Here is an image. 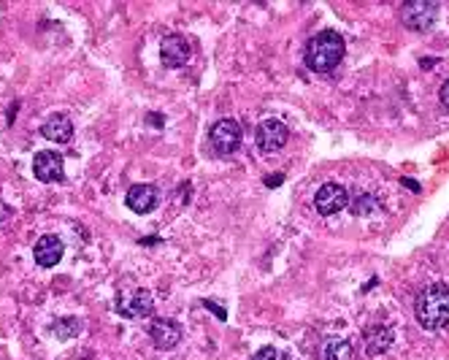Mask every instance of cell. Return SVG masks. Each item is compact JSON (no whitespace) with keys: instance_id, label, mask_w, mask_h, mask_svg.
Here are the masks:
<instances>
[{"instance_id":"1","label":"cell","mask_w":449,"mask_h":360,"mask_svg":"<svg viewBox=\"0 0 449 360\" xmlns=\"http://www.w3.org/2000/svg\"><path fill=\"white\" fill-rule=\"evenodd\" d=\"M344 52H347V44H344L341 35L336 30H320L317 35L309 38L306 52H303V63L312 73L325 76V73H333L336 68L341 66Z\"/></svg>"},{"instance_id":"2","label":"cell","mask_w":449,"mask_h":360,"mask_svg":"<svg viewBox=\"0 0 449 360\" xmlns=\"http://www.w3.org/2000/svg\"><path fill=\"white\" fill-rule=\"evenodd\" d=\"M414 317L425 330H441L449 325V285L433 282L414 298Z\"/></svg>"},{"instance_id":"3","label":"cell","mask_w":449,"mask_h":360,"mask_svg":"<svg viewBox=\"0 0 449 360\" xmlns=\"http://www.w3.org/2000/svg\"><path fill=\"white\" fill-rule=\"evenodd\" d=\"M114 312L128 320H144L155 312V298L144 287H122L114 301Z\"/></svg>"},{"instance_id":"4","label":"cell","mask_w":449,"mask_h":360,"mask_svg":"<svg viewBox=\"0 0 449 360\" xmlns=\"http://www.w3.org/2000/svg\"><path fill=\"white\" fill-rule=\"evenodd\" d=\"M441 6L433 3V0H409L398 8V17L403 22L406 30H414V33H425L433 28L436 17H439Z\"/></svg>"},{"instance_id":"5","label":"cell","mask_w":449,"mask_h":360,"mask_svg":"<svg viewBox=\"0 0 449 360\" xmlns=\"http://www.w3.org/2000/svg\"><path fill=\"white\" fill-rule=\"evenodd\" d=\"M241 138H244V131L236 120H220L209 131V144L217 155H233L241 146Z\"/></svg>"},{"instance_id":"6","label":"cell","mask_w":449,"mask_h":360,"mask_svg":"<svg viewBox=\"0 0 449 360\" xmlns=\"http://www.w3.org/2000/svg\"><path fill=\"white\" fill-rule=\"evenodd\" d=\"M287 138H289V128L282 120H262L255 131L257 149L265 152V155H274V152L285 149Z\"/></svg>"},{"instance_id":"7","label":"cell","mask_w":449,"mask_h":360,"mask_svg":"<svg viewBox=\"0 0 449 360\" xmlns=\"http://www.w3.org/2000/svg\"><path fill=\"white\" fill-rule=\"evenodd\" d=\"M347 206H350V193H347V187L338 184V182L322 184L320 190H317V196H314V209L320 211L322 217H333V214L344 211Z\"/></svg>"},{"instance_id":"8","label":"cell","mask_w":449,"mask_h":360,"mask_svg":"<svg viewBox=\"0 0 449 360\" xmlns=\"http://www.w3.org/2000/svg\"><path fill=\"white\" fill-rule=\"evenodd\" d=\"M193 46L182 33H171L160 41V60L165 68H182L190 63Z\"/></svg>"},{"instance_id":"9","label":"cell","mask_w":449,"mask_h":360,"mask_svg":"<svg viewBox=\"0 0 449 360\" xmlns=\"http://www.w3.org/2000/svg\"><path fill=\"white\" fill-rule=\"evenodd\" d=\"M32 173L38 182L52 184V182H63V155L60 152H38L32 158Z\"/></svg>"},{"instance_id":"10","label":"cell","mask_w":449,"mask_h":360,"mask_svg":"<svg viewBox=\"0 0 449 360\" xmlns=\"http://www.w3.org/2000/svg\"><path fill=\"white\" fill-rule=\"evenodd\" d=\"M125 203L135 214H149L160 203V190L155 184H133L128 190V196H125Z\"/></svg>"},{"instance_id":"11","label":"cell","mask_w":449,"mask_h":360,"mask_svg":"<svg viewBox=\"0 0 449 360\" xmlns=\"http://www.w3.org/2000/svg\"><path fill=\"white\" fill-rule=\"evenodd\" d=\"M149 336H152L157 350L168 352V350H173L182 341V325L176 320H171V317H160V320H155L149 325Z\"/></svg>"},{"instance_id":"12","label":"cell","mask_w":449,"mask_h":360,"mask_svg":"<svg viewBox=\"0 0 449 360\" xmlns=\"http://www.w3.org/2000/svg\"><path fill=\"white\" fill-rule=\"evenodd\" d=\"M63 252H65V244L63 238H57V236H41L38 241H35V247H32V258L35 263L41 265V268H52V265H57V263L63 260Z\"/></svg>"},{"instance_id":"13","label":"cell","mask_w":449,"mask_h":360,"mask_svg":"<svg viewBox=\"0 0 449 360\" xmlns=\"http://www.w3.org/2000/svg\"><path fill=\"white\" fill-rule=\"evenodd\" d=\"M363 339H365V352L368 355H385L387 350L392 347V341H395V330L385 325V323H379V325L365 328Z\"/></svg>"},{"instance_id":"14","label":"cell","mask_w":449,"mask_h":360,"mask_svg":"<svg viewBox=\"0 0 449 360\" xmlns=\"http://www.w3.org/2000/svg\"><path fill=\"white\" fill-rule=\"evenodd\" d=\"M41 135L55 141V144H68L73 138V122L68 114H52L44 125H41Z\"/></svg>"},{"instance_id":"15","label":"cell","mask_w":449,"mask_h":360,"mask_svg":"<svg viewBox=\"0 0 449 360\" xmlns=\"http://www.w3.org/2000/svg\"><path fill=\"white\" fill-rule=\"evenodd\" d=\"M52 333H55L60 341H68V339H73V336L82 333V320H79V317H60V320L52 323Z\"/></svg>"},{"instance_id":"16","label":"cell","mask_w":449,"mask_h":360,"mask_svg":"<svg viewBox=\"0 0 449 360\" xmlns=\"http://www.w3.org/2000/svg\"><path fill=\"white\" fill-rule=\"evenodd\" d=\"M376 211H379L376 196H371V193H357V196H352V214H357V217H371Z\"/></svg>"},{"instance_id":"17","label":"cell","mask_w":449,"mask_h":360,"mask_svg":"<svg viewBox=\"0 0 449 360\" xmlns=\"http://www.w3.org/2000/svg\"><path fill=\"white\" fill-rule=\"evenodd\" d=\"M347 355H350V341H344V339H327L322 347L325 360H344Z\"/></svg>"},{"instance_id":"18","label":"cell","mask_w":449,"mask_h":360,"mask_svg":"<svg viewBox=\"0 0 449 360\" xmlns=\"http://www.w3.org/2000/svg\"><path fill=\"white\" fill-rule=\"evenodd\" d=\"M252 360H292L289 355H285L282 350H276V347H262V350H257Z\"/></svg>"},{"instance_id":"19","label":"cell","mask_w":449,"mask_h":360,"mask_svg":"<svg viewBox=\"0 0 449 360\" xmlns=\"http://www.w3.org/2000/svg\"><path fill=\"white\" fill-rule=\"evenodd\" d=\"M439 100H441V106H444V108H447V111H449V79H447V82H444V84H441V93H439Z\"/></svg>"},{"instance_id":"20","label":"cell","mask_w":449,"mask_h":360,"mask_svg":"<svg viewBox=\"0 0 449 360\" xmlns=\"http://www.w3.org/2000/svg\"><path fill=\"white\" fill-rule=\"evenodd\" d=\"M282 182H285V176H282V173H276V176H271V179H265V184H268V187H279Z\"/></svg>"}]
</instances>
